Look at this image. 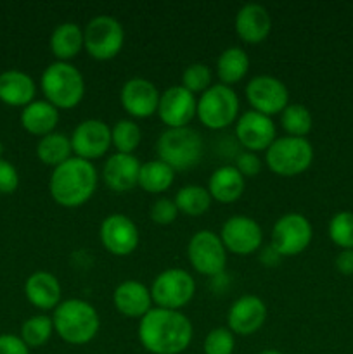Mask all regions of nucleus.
<instances>
[{
	"instance_id": "nucleus-1",
	"label": "nucleus",
	"mask_w": 353,
	"mask_h": 354,
	"mask_svg": "<svg viewBox=\"0 0 353 354\" xmlns=\"http://www.w3.org/2000/svg\"><path fill=\"white\" fill-rule=\"evenodd\" d=\"M194 328L182 311L152 308L138 320V341L151 354H180L192 342Z\"/></svg>"
},
{
	"instance_id": "nucleus-2",
	"label": "nucleus",
	"mask_w": 353,
	"mask_h": 354,
	"mask_svg": "<svg viewBox=\"0 0 353 354\" xmlns=\"http://www.w3.org/2000/svg\"><path fill=\"white\" fill-rule=\"evenodd\" d=\"M99 183L96 166L76 156L52 169L48 192L62 207H80L90 201Z\"/></svg>"
},
{
	"instance_id": "nucleus-3",
	"label": "nucleus",
	"mask_w": 353,
	"mask_h": 354,
	"mask_svg": "<svg viewBox=\"0 0 353 354\" xmlns=\"http://www.w3.org/2000/svg\"><path fill=\"white\" fill-rule=\"evenodd\" d=\"M54 332L71 346L89 344L100 328V318L89 301L71 297L61 301L52 315Z\"/></svg>"
},
{
	"instance_id": "nucleus-4",
	"label": "nucleus",
	"mask_w": 353,
	"mask_h": 354,
	"mask_svg": "<svg viewBox=\"0 0 353 354\" xmlns=\"http://www.w3.org/2000/svg\"><path fill=\"white\" fill-rule=\"evenodd\" d=\"M40 86L45 100L57 109H73L85 95V78L71 62L48 64L42 73Z\"/></svg>"
},
{
	"instance_id": "nucleus-5",
	"label": "nucleus",
	"mask_w": 353,
	"mask_h": 354,
	"mask_svg": "<svg viewBox=\"0 0 353 354\" xmlns=\"http://www.w3.org/2000/svg\"><path fill=\"white\" fill-rule=\"evenodd\" d=\"M203 137L194 128H166L156 140V154L173 171H187L203 158Z\"/></svg>"
},
{
	"instance_id": "nucleus-6",
	"label": "nucleus",
	"mask_w": 353,
	"mask_h": 354,
	"mask_svg": "<svg viewBox=\"0 0 353 354\" xmlns=\"http://www.w3.org/2000/svg\"><path fill=\"white\" fill-rule=\"evenodd\" d=\"M314 161V145L303 137H277L265 151V165L279 176H296L307 171Z\"/></svg>"
},
{
	"instance_id": "nucleus-7",
	"label": "nucleus",
	"mask_w": 353,
	"mask_h": 354,
	"mask_svg": "<svg viewBox=\"0 0 353 354\" xmlns=\"http://www.w3.org/2000/svg\"><path fill=\"white\" fill-rule=\"evenodd\" d=\"M239 107L241 102L232 86L213 83L197 99L196 116L210 130H224L237 121Z\"/></svg>"
},
{
	"instance_id": "nucleus-8",
	"label": "nucleus",
	"mask_w": 353,
	"mask_h": 354,
	"mask_svg": "<svg viewBox=\"0 0 353 354\" xmlns=\"http://www.w3.org/2000/svg\"><path fill=\"white\" fill-rule=\"evenodd\" d=\"M83 44L92 59L97 61L114 59L125 44L123 24L109 14L93 16L83 28Z\"/></svg>"
},
{
	"instance_id": "nucleus-9",
	"label": "nucleus",
	"mask_w": 353,
	"mask_h": 354,
	"mask_svg": "<svg viewBox=\"0 0 353 354\" xmlns=\"http://www.w3.org/2000/svg\"><path fill=\"white\" fill-rule=\"evenodd\" d=\"M196 294V280L187 270L168 268L152 280V304L163 310L180 311L192 301Z\"/></svg>"
},
{
	"instance_id": "nucleus-10",
	"label": "nucleus",
	"mask_w": 353,
	"mask_h": 354,
	"mask_svg": "<svg viewBox=\"0 0 353 354\" xmlns=\"http://www.w3.org/2000/svg\"><path fill=\"white\" fill-rule=\"evenodd\" d=\"M187 258L201 275L220 277L227 266V249L213 230H199L187 244Z\"/></svg>"
},
{
	"instance_id": "nucleus-11",
	"label": "nucleus",
	"mask_w": 353,
	"mask_h": 354,
	"mask_svg": "<svg viewBox=\"0 0 353 354\" xmlns=\"http://www.w3.org/2000/svg\"><path fill=\"white\" fill-rule=\"evenodd\" d=\"M314 239V228L310 220L301 213L282 214L273 223L272 248L282 258L298 256L310 245Z\"/></svg>"
},
{
	"instance_id": "nucleus-12",
	"label": "nucleus",
	"mask_w": 353,
	"mask_h": 354,
	"mask_svg": "<svg viewBox=\"0 0 353 354\" xmlns=\"http://www.w3.org/2000/svg\"><path fill=\"white\" fill-rule=\"evenodd\" d=\"M246 99L253 111L272 118L289 106V90L272 75H258L246 85Z\"/></svg>"
},
{
	"instance_id": "nucleus-13",
	"label": "nucleus",
	"mask_w": 353,
	"mask_h": 354,
	"mask_svg": "<svg viewBox=\"0 0 353 354\" xmlns=\"http://www.w3.org/2000/svg\"><path fill=\"white\" fill-rule=\"evenodd\" d=\"M220 239L227 252L237 256H248L260 251L263 242V232L255 218L235 214L221 225Z\"/></svg>"
},
{
	"instance_id": "nucleus-14",
	"label": "nucleus",
	"mask_w": 353,
	"mask_h": 354,
	"mask_svg": "<svg viewBox=\"0 0 353 354\" xmlns=\"http://www.w3.org/2000/svg\"><path fill=\"white\" fill-rule=\"evenodd\" d=\"M69 138H71L73 156L90 162L102 158L113 145L109 124L96 118H89L76 124Z\"/></svg>"
},
{
	"instance_id": "nucleus-15",
	"label": "nucleus",
	"mask_w": 353,
	"mask_h": 354,
	"mask_svg": "<svg viewBox=\"0 0 353 354\" xmlns=\"http://www.w3.org/2000/svg\"><path fill=\"white\" fill-rule=\"evenodd\" d=\"M99 237L104 249L114 256H130L141 242L138 228L127 214L113 213L100 223Z\"/></svg>"
},
{
	"instance_id": "nucleus-16",
	"label": "nucleus",
	"mask_w": 353,
	"mask_h": 354,
	"mask_svg": "<svg viewBox=\"0 0 353 354\" xmlns=\"http://www.w3.org/2000/svg\"><path fill=\"white\" fill-rule=\"evenodd\" d=\"M277 128L270 116L258 111H246L235 121V138L244 147V151L260 152L266 151L277 138Z\"/></svg>"
},
{
	"instance_id": "nucleus-17",
	"label": "nucleus",
	"mask_w": 353,
	"mask_h": 354,
	"mask_svg": "<svg viewBox=\"0 0 353 354\" xmlns=\"http://www.w3.org/2000/svg\"><path fill=\"white\" fill-rule=\"evenodd\" d=\"M197 99L182 85L166 88L159 97L158 116L166 128H185L196 118Z\"/></svg>"
},
{
	"instance_id": "nucleus-18",
	"label": "nucleus",
	"mask_w": 353,
	"mask_h": 354,
	"mask_svg": "<svg viewBox=\"0 0 353 354\" xmlns=\"http://www.w3.org/2000/svg\"><path fill=\"white\" fill-rule=\"evenodd\" d=\"M159 97L161 93L158 86L151 80L142 78V76L127 80L120 90V102L123 109L132 118H141V120L158 113Z\"/></svg>"
},
{
	"instance_id": "nucleus-19",
	"label": "nucleus",
	"mask_w": 353,
	"mask_h": 354,
	"mask_svg": "<svg viewBox=\"0 0 353 354\" xmlns=\"http://www.w3.org/2000/svg\"><path fill=\"white\" fill-rule=\"evenodd\" d=\"M266 304L253 294L235 299L227 311V328L234 335H253L265 325Z\"/></svg>"
},
{
	"instance_id": "nucleus-20",
	"label": "nucleus",
	"mask_w": 353,
	"mask_h": 354,
	"mask_svg": "<svg viewBox=\"0 0 353 354\" xmlns=\"http://www.w3.org/2000/svg\"><path fill=\"white\" fill-rule=\"evenodd\" d=\"M142 162L134 154L114 152L102 166V182L116 194L130 192L138 185V171Z\"/></svg>"
},
{
	"instance_id": "nucleus-21",
	"label": "nucleus",
	"mask_w": 353,
	"mask_h": 354,
	"mask_svg": "<svg viewBox=\"0 0 353 354\" xmlns=\"http://www.w3.org/2000/svg\"><path fill=\"white\" fill-rule=\"evenodd\" d=\"M235 33L246 44H262L272 31V16L260 3H244L234 19Z\"/></svg>"
},
{
	"instance_id": "nucleus-22",
	"label": "nucleus",
	"mask_w": 353,
	"mask_h": 354,
	"mask_svg": "<svg viewBox=\"0 0 353 354\" xmlns=\"http://www.w3.org/2000/svg\"><path fill=\"white\" fill-rule=\"evenodd\" d=\"M113 304L118 313L127 318L141 320L149 310L154 308L151 289L138 280H125L114 289Z\"/></svg>"
},
{
	"instance_id": "nucleus-23",
	"label": "nucleus",
	"mask_w": 353,
	"mask_h": 354,
	"mask_svg": "<svg viewBox=\"0 0 353 354\" xmlns=\"http://www.w3.org/2000/svg\"><path fill=\"white\" fill-rule=\"evenodd\" d=\"M24 296L37 310H55L61 304V283L51 272H35L24 282Z\"/></svg>"
},
{
	"instance_id": "nucleus-24",
	"label": "nucleus",
	"mask_w": 353,
	"mask_h": 354,
	"mask_svg": "<svg viewBox=\"0 0 353 354\" xmlns=\"http://www.w3.org/2000/svg\"><path fill=\"white\" fill-rule=\"evenodd\" d=\"M37 95V83L28 73L7 69L0 73V100L7 106L26 107Z\"/></svg>"
},
{
	"instance_id": "nucleus-25",
	"label": "nucleus",
	"mask_w": 353,
	"mask_h": 354,
	"mask_svg": "<svg viewBox=\"0 0 353 354\" xmlns=\"http://www.w3.org/2000/svg\"><path fill=\"white\" fill-rule=\"evenodd\" d=\"M246 178L235 166H220L211 173L208 180V192L211 199L221 204H232L244 194Z\"/></svg>"
},
{
	"instance_id": "nucleus-26",
	"label": "nucleus",
	"mask_w": 353,
	"mask_h": 354,
	"mask_svg": "<svg viewBox=\"0 0 353 354\" xmlns=\"http://www.w3.org/2000/svg\"><path fill=\"white\" fill-rule=\"evenodd\" d=\"M59 123V109L47 100H33L21 111V127L31 135L45 137L55 131Z\"/></svg>"
},
{
	"instance_id": "nucleus-27",
	"label": "nucleus",
	"mask_w": 353,
	"mask_h": 354,
	"mask_svg": "<svg viewBox=\"0 0 353 354\" xmlns=\"http://www.w3.org/2000/svg\"><path fill=\"white\" fill-rule=\"evenodd\" d=\"M51 50L55 55L57 61L69 62L85 48L83 44V28H80L76 23L66 21V23L57 24L51 35Z\"/></svg>"
},
{
	"instance_id": "nucleus-28",
	"label": "nucleus",
	"mask_w": 353,
	"mask_h": 354,
	"mask_svg": "<svg viewBox=\"0 0 353 354\" xmlns=\"http://www.w3.org/2000/svg\"><path fill=\"white\" fill-rule=\"evenodd\" d=\"M249 71V57L242 47H228L218 55L217 75L221 85L232 86L244 80Z\"/></svg>"
},
{
	"instance_id": "nucleus-29",
	"label": "nucleus",
	"mask_w": 353,
	"mask_h": 354,
	"mask_svg": "<svg viewBox=\"0 0 353 354\" xmlns=\"http://www.w3.org/2000/svg\"><path fill=\"white\" fill-rule=\"evenodd\" d=\"M175 171L159 159L142 162L138 171V187L149 194H163L173 185Z\"/></svg>"
},
{
	"instance_id": "nucleus-30",
	"label": "nucleus",
	"mask_w": 353,
	"mask_h": 354,
	"mask_svg": "<svg viewBox=\"0 0 353 354\" xmlns=\"http://www.w3.org/2000/svg\"><path fill=\"white\" fill-rule=\"evenodd\" d=\"M37 156L44 165L55 168V166L62 165L69 158H73L71 138L61 131H52V133L45 135L38 140Z\"/></svg>"
},
{
	"instance_id": "nucleus-31",
	"label": "nucleus",
	"mask_w": 353,
	"mask_h": 354,
	"mask_svg": "<svg viewBox=\"0 0 353 354\" xmlns=\"http://www.w3.org/2000/svg\"><path fill=\"white\" fill-rule=\"evenodd\" d=\"M173 201H175L179 213L187 214V216H201L210 209L213 199L204 187L183 185L182 189H179Z\"/></svg>"
},
{
	"instance_id": "nucleus-32",
	"label": "nucleus",
	"mask_w": 353,
	"mask_h": 354,
	"mask_svg": "<svg viewBox=\"0 0 353 354\" xmlns=\"http://www.w3.org/2000/svg\"><path fill=\"white\" fill-rule=\"evenodd\" d=\"M280 127L289 137H303L311 131L314 127V118L310 109L303 104H289L286 109L280 113Z\"/></svg>"
},
{
	"instance_id": "nucleus-33",
	"label": "nucleus",
	"mask_w": 353,
	"mask_h": 354,
	"mask_svg": "<svg viewBox=\"0 0 353 354\" xmlns=\"http://www.w3.org/2000/svg\"><path fill=\"white\" fill-rule=\"evenodd\" d=\"M54 332V325H52V317L47 315H35L24 320L21 325V335L24 344L28 348H42L48 342Z\"/></svg>"
},
{
	"instance_id": "nucleus-34",
	"label": "nucleus",
	"mask_w": 353,
	"mask_h": 354,
	"mask_svg": "<svg viewBox=\"0 0 353 354\" xmlns=\"http://www.w3.org/2000/svg\"><path fill=\"white\" fill-rule=\"evenodd\" d=\"M111 140L116 152L134 154L135 149L141 145L142 130L134 120H120L111 128Z\"/></svg>"
},
{
	"instance_id": "nucleus-35",
	"label": "nucleus",
	"mask_w": 353,
	"mask_h": 354,
	"mask_svg": "<svg viewBox=\"0 0 353 354\" xmlns=\"http://www.w3.org/2000/svg\"><path fill=\"white\" fill-rule=\"evenodd\" d=\"M329 239L338 248L353 249V213L352 211H341L331 218L327 227Z\"/></svg>"
},
{
	"instance_id": "nucleus-36",
	"label": "nucleus",
	"mask_w": 353,
	"mask_h": 354,
	"mask_svg": "<svg viewBox=\"0 0 353 354\" xmlns=\"http://www.w3.org/2000/svg\"><path fill=\"white\" fill-rule=\"evenodd\" d=\"M211 80H213L211 69L203 62H192L182 73V86L189 90L190 93H194V95L206 92L213 85Z\"/></svg>"
},
{
	"instance_id": "nucleus-37",
	"label": "nucleus",
	"mask_w": 353,
	"mask_h": 354,
	"mask_svg": "<svg viewBox=\"0 0 353 354\" xmlns=\"http://www.w3.org/2000/svg\"><path fill=\"white\" fill-rule=\"evenodd\" d=\"M235 349V335L227 327L211 328L204 339V354H232Z\"/></svg>"
},
{
	"instance_id": "nucleus-38",
	"label": "nucleus",
	"mask_w": 353,
	"mask_h": 354,
	"mask_svg": "<svg viewBox=\"0 0 353 354\" xmlns=\"http://www.w3.org/2000/svg\"><path fill=\"white\" fill-rule=\"evenodd\" d=\"M149 216L154 221L156 225H172L173 221L179 216V209H176V204L173 199L168 197H159L152 203L151 209H149Z\"/></svg>"
},
{
	"instance_id": "nucleus-39",
	"label": "nucleus",
	"mask_w": 353,
	"mask_h": 354,
	"mask_svg": "<svg viewBox=\"0 0 353 354\" xmlns=\"http://www.w3.org/2000/svg\"><path fill=\"white\" fill-rule=\"evenodd\" d=\"M19 187V173L10 161L0 158V194L9 196Z\"/></svg>"
},
{
	"instance_id": "nucleus-40",
	"label": "nucleus",
	"mask_w": 353,
	"mask_h": 354,
	"mask_svg": "<svg viewBox=\"0 0 353 354\" xmlns=\"http://www.w3.org/2000/svg\"><path fill=\"white\" fill-rule=\"evenodd\" d=\"M235 169L241 173L244 178H249V176H256L260 171H262V159L258 158V154L249 151L239 152L237 158H235L234 162Z\"/></svg>"
},
{
	"instance_id": "nucleus-41",
	"label": "nucleus",
	"mask_w": 353,
	"mask_h": 354,
	"mask_svg": "<svg viewBox=\"0 0 353 354\" xmlns=\"http://www.w3.org/2000/svg\"><path fill=\"white\" fill-rule=\"evenodd\" d=\"M0 354H30V348L17 335L2 334L0 335Z\"/></svg>"
},
{
	"instance_id": "nucleus-42",
	"label": "nucleus",
	"mask_w": 353,
	"mask_h": 354,
	"mask_svg": "<svg viewBox=\"0 0 353 354\" xmlns=\"http://www.w3.org/2000/svg\"><path fill=\"white\" fill-rule=\"evenodd\" d=\"M334 266L341 275L352 277L353 275V249H343L336 256Z\"/></svg>"
},
{
	"instance_id": "nucleus-43",
	"label": "nucleus",
	"mask_w": 353,
	"mask_h": 354,
	"mask_svg": "<svg viewBox=\"0 0 353 354\" xmlns=\"http://www.w3.org/2000/svg\"><path fill=\"white\" fill-rule=\"evenodd\" d=\"M260 259H262V263L265 266H277L280 263V259H282V256H280L279 252L272 248V244H270L269 248L263 249L262 254H260Z\"/></svg>"
},
{
	"instance_id": "nucleus-44",
	"label": "nucleus",
	"mask_w": 353,
	"mask_h": 354,
	"mask_svg": "<svg viewBox=\"0 0 353 354\" xmlns=\"http://www.w3.org/2000/svg\"><path fill=\"white\" fill-rule=\"evenodd\" d=\"M260 354H284V353L277 351V349H265V351H262Z\"/></svg>"
},
{
	"instance_id": "nucleus-45",
	"label": "nucleus",
	"mask_w": 353,
	"mask_h": 354,
	"mask_svg": "<svg viewBox=\"0 0 353 354\" xmlns=\"http://www.w3.org/2000/svg\"><path fill=\"white\" fill-rule=\"evenodd\" d=\"M2 152H3V145H2V140H0V156H2Z\"/></svg>"
}]
</instances>
